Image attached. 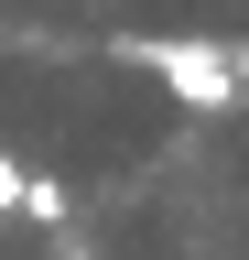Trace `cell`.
Masks as SVG:
<instances>
[{
    "instance_id": "1",
    "label": "cell",
    "mask_w": 249,
    "mask_h": 260,
    "mask_svg": "<svg viewBox=\"0 0 249 260\" xmlns=\"http://www.w3.org/2000/svg\"><path fill=\"white\" fill-rule=\"evenodd\" d=\"M130 65H152L184 109H217V98L238 87V44H173V32H152V44H119Z\"/></svg>"
},
{
    "instance_id": "2",
    "label": "cell",
    "mask_w": 249,
    "mask_h": 260,
    "mask_svg": "<svg viewBox=\"0 0 249 260\" xmlns=\"http://www.w3.org/2000/svg\"><path fill=\"white\" fill-rule=\"evenodd\" d=\"M22 217H65V184H44V174H22V195H11Z\"/></svg>"
},
{
    "instance_id": "3",
    "label": "cell",
    "mask_w": 249,
    "mask_h": 260,
    "mask_svg": "<svg viewBox=\"0 0 249 260\" xmlns=\"http://www.w3.org/2000/svg\"><path fill=\"white\" fill-rule=\"evenodd\" d=\"M11 195H22V162H0V217H11Z\"/></svg>"
}]
</instances>
